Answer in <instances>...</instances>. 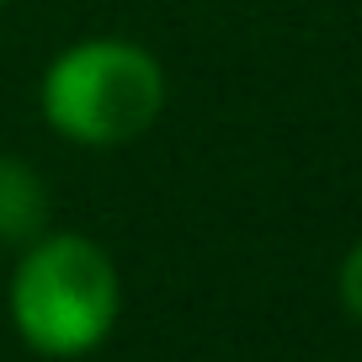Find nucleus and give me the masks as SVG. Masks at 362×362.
<instances>
[{
  "label": "nucleus",
  "mask_w": 362,
  "mask_h": 362,
  "mask_svg": "<svg viewBox=\"0 0 362 362\" xmlns=\"http://www.w3.org/2000/svg\"><path fill=\"white\" fill-rule=\"evenodd\" d=\"M48 229V181L27 160L0 155V245H27Z\"/></svg>",
  "instance_id": "obj_3"
},
{
  "label": "nucleus",
  "mask_w": 362,
  "mask_h": 362,
  "mask_svg": "<svg viewBox=\"0 0 362 362\" xmlns=\"http://www.w3.org/2000/svg\"><path fill=\"white\" fill-rule=\"evenodd\" d=\"M11 325L37 357H86L112 336L123 315L117 267L90 235L43 229L22 245L6 288Z\"/></svg>",
  "instance_id": "obj_1"
},
{
  "label": "nucleus",
  "mask_w": 362,
  "mask_h": 362,
  "mask_svg": "<svg viewBox=\"0 0 362 362\" xmlns=\"http://www.w3.org/2000/svg\"><path fill=\"white\" fill-rule=\"evenodd\" d=\"M37 112L69 144H134L165 112V69L149 48L128 37H86L43 69Z\"/></svg>",
  "instance_id": "obj_2"
},
{
  "label": "nucleus",
  "mask_w": 362,
  "mask_h": 362,
  "mask_svg": "<svg viewBox=\"0 0 362 362\" xmlns=\"http://www.w3.org/2000/svg\"><path fill=\"white\" fill-rule=\"evenodd\" d=\"M0 6H6V0H0Z\"/></svg>",
  "instance_id": "obj_5"
},
{
  "label": "nucleus",
  "mask_w": 362,
  "mask_h": 362,
  "mask_svg": "<svg viewBox=\"0 0 362 362\" xmlns=\"http://www.w3.org/2000/svg\"><path fill=\"white\" fill-rule=\"evenodd\" d=\"M336 298H341V309L362 325V240L341 256V267H336Z\"/></svg>",
  "instance_id": "obj_4"
}]
</instances>
